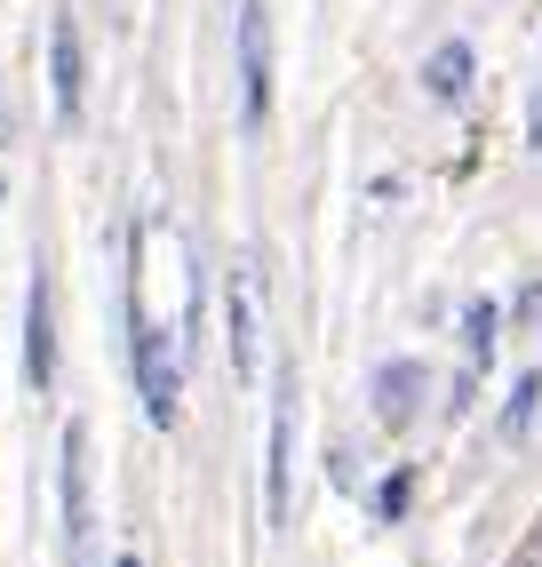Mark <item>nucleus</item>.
<instances>
[{
	"label": "nucleus",
	"mask_w": 542,
	"mask_h": 567,
	"mask_svg": "<svg viewBox=\"0 0 542 567\" xmlns=\"http://www.w3.org/2000/svg\"><path fill=\"white\" fill-rule=\"evenodd\" d=\"M128 368H136L144 424L152 432H176V415H184V360L168 344V328L144 320V296H128Z\"/></svg>",
	"instance_id": "obj_1"
},
{
	"label": "nucleus",
	"mask_w": 542,
	"mask_h": 567,
	"mask_svg": "<svg viewBox=\"0 0 542 567\" xmlns=\"http://www.w3.org/2000/svg\"><path fill=\"white\" fill-rule=\"evenodd\" d=\"M271 121V0H240V128Z\"/></svg>",
	"instance_id": "obj_2"
},
{
	"label": "nucleus",
	"mask_w": 542,
	"mask_h": 567,
	"mask_svg": "<svg viewBox=\"0 0 542 567\" xmlns=\"http://www.w3.org/2000/svg\"><path fill=\"white\" fill-rule=\"evenodd\" d=\"M288 504H295V375H280L271 392V456H263V519L288 527Z\"/></svg>",
	"instance_id": "obj_3"
},
{
	"label": "nucleus",
	"mask_w": 542,
	"mask_h": 567,
	"mask_svg": "<svg viewBox=\"0 0 542 567\" xmlns=\"http://www.w3.org/2000/svg\"><path fill=\"white\" fill-rule=\"evenodd\" d=\"M256 368H263V264L240 256L231 264V375L256 384Z\"/></svg>",
	"instance_id": "obj_4"
},
{
	"label": "nucleus",
	"mask_w": 542,
	"mask_h": 567,
	"mask_svg": "<svg viewBox=\"0 0 542 567\" xmlns=\"http://www.w3.org/2000/svg\"><path fill=\"white\" fill-rule=\"evenodd\" d=\"M49 104H56V128H72L88 104V64H81V24L72 17L49 24Z\"/></svg>",
	"instance_id": "obj_5"
},
{
	"label": "nucleus",
	"mask_w": 542,
	"mask_h": 567,
	"mask_svg": "<svg viewBox=\"0 0 542 567\" xmlns=\"http://www.w3.org/2000/svg\"><path fill=\"white\" fill-rule=\"evenodd\" d=\"M423 392H431V368H423V360H383L375 384H367V408H375L383 432H407L423 415Z\"/></svg>",
	"instance_id": "obj_6"
},
{
	"label": "nucleus",
	"mask_w": 542,
	"mask_h": 567,
	"mask_svg": "<svg viewBox=\"0 0 542 567\" xmlns=\"http://www.w3.org/2000/svg\"><path fill=\"white\" fill-rule=\"evenodd\" d=\"M24 384L32 392L56 384V288H49V272H32V288H24Z\"/></svg>",
	"instance_id": "obj_7"
},
{
	"label": "nucleus",
	"mask_w": 542,
	"mask_h": 567,
	"mask_svg": "<svg viewBox=\"0 0 542 567\" xmlns=\"http://www.w3.org/2000/svg\"><path fill=\"white\" fill-rule=\"evenodd\" d=\"M88 440L81 424L64 432V536H72V567H88Z\"/></svg>",
	"instance_id": "obj_8"
},
{
	"label": "nucleus",
	"mask_w": 542,
	"mask_h": 567,
	"mask_svg": "<svg viewBox=\"0 0 542 567\" xmlns=\"http://www.w3.org/2000/svg\"><path fill=\"white\" fill-rule=\"evenodd\" d=\"M423 89H431L439 104L471 96V41H439L431 56H423Z\"/></svg>",
	"instance_id": "obj_9"
},
{
	"label": "nucleus",
	"mask_w": 542,
	"mask_h": 567,
	"mask_svg": "<svg viewBox=\"0 0 542 567\" xmlns=\"http://www.w3.org/2000/svg\"><path fill=\"white\" fill-rule=\"evenodd\" d=\"M534 408H542V368H527V375H519V392L502 400V440H527Z\"/></svg>",
	"instance_id": "obj_10"
},
{
	"label": "nucleus",
	"mask_w": 542,
	"mask_h": 567,
	"mask_svg": "<svg viewBox=\"0 0 542 567\" xmlns=\"http://www.w3.org/2000/svg\"><path fill=\"white\" fill-rule=\"evenodd\" d=\"M494 328H502V312L479 296V305L462 312V344H471V368H487V352H494Z\"/></svg>",
	"instance_id": "obj_11"
},
{
	"label": "nucleus",
	"mask_w": 542,
	"mask_h": 567,
	"mask_svg": "<svg viewBox=\"0 0 542 567\" xmlns=\"http://www.w3.org/2000/svg\"><path fill=\"white\" fill-rule=\"evenodd\" d=\"M407 496H415V472H392V480L375 487V512H383V519H399V512H407Z\"/></svg>",
	"instance_id": "obj_12"
},
{
	"label": "nucleus",
	"mask_w": 542,
	"mask_h": 567,
	"mask_svg": "<svg viewBox=\"0 0 542 567\" xmlns=\"http://www.w3.org/2000/svg\"><path fill=\"white\" fill-rule=\"evenodd\" d=\"M527 144H534V153H542V89L527 96Z\"/></svg>",
	"instance_id": "obj_13"
},
{
	"label": "nucleus",
	"mask_w": 542,
	"mask_h": 567,
	"mask_svg": "<svg viewBox=\"0 0 542 567\" xmlns=\"http://www.w3.org/2000/svg\"><path fill=\"white\" fill-rule=\"evenodd\" d=\"M0 153H9V96H0Z\"/></svg>",
	"instance_id": "obj_14"
},
{
	"label": "nucleus",
	"mask_w": 542,
	"mask_h": 567,
	"mask_svg": "<svg viewBox=\"0 0 542 567\" xmlns=\"http://www.w3.org/2000/svg\"><path fill=\"white\" fill-rule=\"evenodd\" d=\"M519 567H542V536H534V544H527V559H519Z\"/></svg>",
	"instance_id": "obj_15"
},
{
	"label": "nucleus",
	"mask_w": 542,
	"mask_h": 567,
	"mask_svg": "<svg viewBox=\"0 0 542 567\" xmlns=\"http://www.w3.org/2000/svg\"><path fill=\"white\" fill-rule=\"evenodd\" d=\"M112 567H144V559H136V551H121V559H112Z\"/></svg>",
	"instance_id": "obj_16"
}]
</instances>
